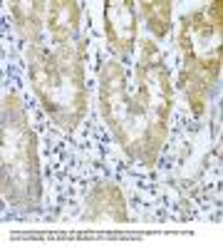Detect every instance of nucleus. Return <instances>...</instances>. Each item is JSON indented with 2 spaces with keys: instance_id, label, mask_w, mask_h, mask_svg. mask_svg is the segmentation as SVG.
<instances>
[{
  "instance_id": "nucleus-1",
  "label": "nucleus",
  "mask_w": 223,
  "mask_h": 248,
  "mask_svg": "<svg viewBox=\"0 0 223 248\" xmlns=\"http://www.w3.org/2000/svg\"><path fill=\"white\" fill-rule=\"evenodd\" d=\"M82 62L85 43H79L77 47L70 43L59 45L55 55L37 50L30 60V79L45 112L67 129H74L85 114Z\"/></svg>"
},
{
  "instance_id": "nucleus-2",
  "label": "nucleus",
  "mask_w": 223,
  "mask_h": 248,
  "mask_svg": "<svg viewBox=\"0 0 223 248\" xmlns=\"http://www.w3.org/2000/svg\"><path fill=\"white\" fill-rule=\"evenodd\" d=\"M3 184L10 201H37V154L35 134L25 127V114L5 119L3 139Z\"/></svg>"
},
{
  "instance_id": "nucleus-3",
  "label": "nucleus",
  "mask_w": 223,
  "mask_h": 248,
  "mask_svg": "<svg viewBox=\"0 0 223 248\" xmlns=\"http://www.w3.org/2000/svg\"><path fill=\"white\" fill-rule=\"evenodd\" d=\"M107 37L117 50L121 52L132 50V43L136 37V15L132 10V3L107 5Z\"/></svg>"
},
{
  "instance_id": "nucleus-4",
  "label": "nucleus",
  "mask_w": 223,
  "mask_h": 248,
  "mask_svg": "<svg viewBox=\"0 0 223 248\" xmlns=\"http://www.w3.org/2000/svg\"><path fill=\"white\" fill-rule=\"evenodd\" d=\"M47 23H50V32H52L55 43L67 45L70 40H72V35L77 32L79 5L72 3V0H57V3H50Z\"/></svg>"
},
{
  "instance_id": "nucleus-5",
  "label": "nucleus",
  "mask_w": 223,
  "mask_h": 248,
  "mask_svg": "<svg viewBox=\"0 0 223 248\" xmlns=\"http://www.w3.org/2000/svg\"><path fill=\"white\" fill-rule=\"evenodd\" d=\"M89 216L92 218H112L119 223H127V211H124V199L119 189L112 184L97 186L94 194L89 196Z\"/></svg>"
},
{
  "instance_id": "nucleus-6",
  "label": "nucleus",
  "mask_w": 223,
  "mask_h": 248,
  "mask_svg": "<svg viewBox=\"0 0 223 248\" xmlns=\"http://www.w3.org/2000/svg\"><path fill=\"white\" fill-rule=\"evenodd\" d=\"M13 15L17 20V30L28 40L37 43V30H40V15H43V3H15Z\"/></svg>"
},
{
  "instance_id": "nucleus-7",
  "label": "nucleus",
  "mask_w": 223,
  "mask_h": 248,
  "mask_svg": "<svg viewBox=\"0 0 223 248\" xmlns=\"http://www.w3.org/2000/svg\"><path fill=\"white\" fill-rule=\"evenodd\" d=\"M144 17L149 23V30L156 37H164L171 28V3L169 0H154V3H141Z\"/></svg>"
},
{
  "instance_id": "nucleus-8",
  "label": "nucleus",
  "mask_w": 223,
  "mask_h": 248,
  "mask_svg": "<svg viewBox=\"0 0 223 248\" xmlns=\"http://www.w3.org/2000/svg\"><path fill=\"white\" fill-rule=\"evenodd\" d=\"M206 20L216 28V30H221V23H223V5L218 3H211V8H208V13H206Z\"/></svg>"
}]
</instances>
